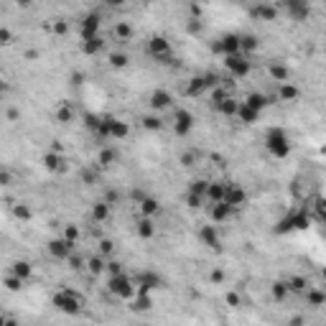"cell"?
Instances as JSON below:
<instances>
[{
    "label": "cell",
    "instance_id": "cell-1",
    "mask_svg": "<svg viewBox=\"0 0 326 326\" xmlns=\"http://www.w3.org/2000/svg\"><path fill=\"white\" fill-rule=\"evenodd\" d=\"M265 150L273 155V158H288V153H290V138H288V133L283 130V127H270L268 133H265Z\"/></svg>",
    "mask_w": 326,
    "mask_h": 326
},
{
    "label": "cell",
    "instance_id": "cell-2",
    "mask_svg": "<svg viewBox=\"0 0 326 326\" xmlns=\"http://www.w3.org/2000/svg\"><path fill=\"white\" fill-rule=\"evenodd\" d=\"M107 290H110L115 298L127 301V298L135 293V283H133L125 273H120V275H110V278H107Z\"/></svg>",
    "mask_w": 326,
    "mask_h": 326
},
{
    "label": "cell",
    "instance_id": "cell-3",
    "mask_svg": "<svg viewBox=\"0 0 326 326\" xmlns=\"http://www.w3.org/2000/svg\"><path fill=\"white\" fill-rule=\"evenodd\" d=\"M224 67H227L230 77L242 79V77L250 74V67H252V64H250V56H247V54L237 51V54H232V56H224Z\"/></svg>",
    "mask_w": 326,
    "mask_h": 326
},
{
    "label": "cell",
    "instance_id": "cell-4",
    "mask_svg": "<svg viewBox=\"0 0 326 326\" xmlns=\"http://www.w3.org/2000/svg\"><path fill=\"white\" fill-rule=\"evenodd\" d=\"M222 82V77H217V74H202V77H194L189 84H186V94L189 97H199V94H204V92H209V89H214L217 84Z\"/></svg>",
    "mask_w": 326,
    "mask_h": 326
},
{
    "label": "cell",
    "instance_id": "cell-5",
    "mask_svg": "<svg viewBox=\"0 0 326 326\" xmlns=\"http://www.w3.org/2000/svg\"><path fill=\"white\" fill-rule=\"evenodd\" d=\"M82 303H84V301H82L77 293H72V290H61V293L54 296V306H56L59 311L69 313V316L79 313V311H82Z\"/></svg>",
    "mask_w": 326,
    "mask_h": 326
},
{
    "label": "cell",
    "instance_id": "cell-6",
    "mask_svg": "<svg viewBox=\"0 0 326 326\" xmlns=\"http://www.w3.org/2000/svg\"><path fill=\"white\" fill-rule=\"evenodd\" d=\"M148 54H150L153 59H158V61H169V59H171V44H169V39L153 36V39L148 41Z\"/></svg>",
    "mask_w": 326,
    "mask_h": 326
},
{
    "label": "cell",
    "instance_id": "cell-7",
    "mask_svg": "<svg viewBox=\"0 0 326 326\" xmlns=\"http://www.w3.org/2000/svg\"><path fill=\"white\" fill-rule=\"evenodd\" d=\"M283 8H285V16L293 18V21H306L311 8H308V0H280Z\"/></svg>",
    "mask_w": 326,
    "mask_h": 326
},
{
    "label": "cell",
    "instance_id": "cell-8",
    "mask_svg": "<svg viewBox=\"0 0 326 326\" xmlns=\"http://www.w3.org/2000/svg\"><path fill=\"white\" fill-rule=\"evenodd\" d=\"M74 247H77V245L61 235V237H56V240L49 242V255L56 257V260H69V255L74 252Z\"/></svg>",
    "mask_w": 326,
    "mask_h": 326
},
{
    "label": "cell",
    "instance_id": "cell-9",
    "mask_svg": "<svg viewBox=\"0 0 326 326\" xmlns=\"http://www.w3.org/2000/svg\"><path fill=\"white\" fill-rule=\"evenodd\" d=\"M207 209H209V219L214 222V224H224L232 214H235V207L232 204H227V202H214V204H207Z\"/></svg>",
    "mask_w": 326,
    "mask_h": 326
},
{
    "label": "cell",
    "instance_id": "cell-10",
    "mask_svg": "<svg viewBox=\"0 0 326 326\" xmlns=\"http://www.w3.org/2000/svg\"><path fill=\"white\" fill-rule=\"evenodd\" d=\"M100 26H102V16L100 13H89L82 21V41H89V39L100 36Z\"/></svg>",
    "mask_w": 326,
    "mask_h": 326
},
{
    "label": "cell",
    "instance_id": "cell-11",
    "mask_svg": "<svg viewBox=\"0 0 326 326\" xmlns=\"http://www.w3.org/2000/svg\"><path fill=\"white\" fill-rule=\"evenodd\" d=\"M214 49H217L219 54H224V56H232V54L240 51V36H237V34H224V36L214 44Z\"/></svg>",
    "mask_w": 326,
    "mask_h": 326
},
{
    "label": "cell",
    "instance_id": "cell-12",
    "mask_svg": "<svg viewBox=\"0 0 326 326\" xmlns=\"http://www.w3.org/2000/svg\"><path fill=\"white\" fill-rule=\"evenodd\" d=\"M194 127V117L189 110H176L174 115V133L176 135H189V130Z\"/></svg>",
    "mask_w": 326,
    "mask_h": 326
},
{
    "label": "cell",
    "instance_id": "cell-13",
    "mask_svg": "<svg viewBox=\"0 0 326 326\" xmlns=\"http://www.w3.org/2000/svg\"><path fill=\"white\" fill-rule=\"evenodd\" d=\"M130 135V125L115 117H107V140H122Z\"/></svg>",
    "mask_w": 326,
    "mask_h": 326
},
{
    "label": "cell",
    "instance_id": "cell-14",
    "mask_svg": "<svg viewBox=\"0 0 326 326\" xmlns=\"http://www.w3.org/2000/svg\"><path fill=\"white\" fill-rule=\"evenodd\" d=\"M224 202H227V204H232V207L237 209V207H242V204L247 202V191H245L240 184L230 181V184H227V194H224Z\"/></svg>",
    "mask_w": 326,
    "mask_h": 326
},
{
    "label": "cell",
    "instance_id": "cell-15",
    "mask_svg": "<svg viewBox=\"0 0 326 326\" xmlns=\"http://www.w3.org/2000/svg\"><path fill=\"white\" fill-rule=\"evenodd\" d=\"M169 107H174V97H171L169 92L155 89V92L150 94V110H153V112H163V110H169Z\"/></svg>",
    "mask_w": 326,
    "mask_h": 326
},
{
    "label": "cell",
    "instance_id": "cell-16",
    "mask_svg": "<svg viewBox=\"0 0 326 326\" xmlns=\"http://www.w3.org/2000/svg\"><path fill=\"white\" fill-rule=\"evenodd\" d=\"M199 237H202V242H204L207 247L222 250V240H219V232L214 230V224H204V227L199 230Z\"/></svg>",
    "mask_w": 326,
    "mask_h": 326
},
{
    "label": "cell",
    "instance_id": "cell-17",
    "mask_svg": "<svg viewBox=\"0 0 326 326\" xmlns=\"http://www.w3.org/2000/svg\"><path fill=\"white\" fill-rule=\"evenodd\" d=\"M306 227H308V214L306 212H290L283 219V227L280 230H306Z\"/></svg>",
    "mask_w": 326,
    "mask_h": 326
},
{
    "label": "cell",
    "instance_id": "cell-18",
    "mask_svg": "<svg viewBox=\"0 0 326 326\" xmlns=\"http://www.w3.org/2000/svg\"><path fill=\"white\" fill-rule=\"evenodd\" d=\"M227 184H230V181H209L207 204H214V202H224V194H227Z\"/></svg>",
    "mask_w": 326,
    "mask_h": 326
},
{
    "label": "cell",
    "instance_id": "cell-19",
    "mask_svg": "<svg viewBox=\"0 0 326 326\" xmlns=\"http://www.w3.org/2000/svg\"><path fill=\"white\" fill-rule=\"evenodd\" d=\"M290 191H293V197H296L298 202H308V197H311V184H308V179H306V176H298V179L293 181Z\"/></svg>",
    "mask_w": 326,
    "mask_h": 326
},
{
    "label": "cell",
    "instance_id": "cell-20",
    "mask_svg": "<svg viewBox=\"0 0 326 326\" xmlns=\"http://www.w3.org/2000/svg\"><path fill=\"white\" fill-rule=\"evenodd\" d=\"M268 74H270V79L273 82H288V77H290V72H288V67L285 64H280V61H270L268 64Z\"/></svg>",
    "mask_w": 326,
    "mask_h": 326
},
{
    "label": "cell",
    "instance_id": "cell-21",
    "mask_svg": "<svg viewBox=\"0 0 326 326\" xmlns=\"http://www.w3.org/2000/svg\"><path fill=\"white\" fill-rule=\"evenodd\" d=\"M237 117H240L245 125H252V122H257V120H260V112H257L255 107H250L247 102H240V107H237Z\"/></svg>",
    "mask_w": 326,
    "mask_h": 326
},
{
    "label": "cell",
    "instance_id": "cell-22",
    "mask_svg": "<svg viewBox=\"0 0 326 326\" xmlns=\"http://www.w3.org/2000/svg\"><path fill=\"white\" fill-rule=\"evenodd\" d=\"M110 209H112V204H107L105 199H100V202H94V207H92V222H107L110 219Z\"/></svg>",
    "mask_w": 326,
    "mask_h": 326
},
{
    "label": "cell",
    "instance_id": "cell-23",
    "mask_svg": "<svg viewBox=\"0 0 326 326\" xmlns=\"http://www.w3.org/2000/svg\"><path fill=\"white\" fill-rule=\"evenodd\" d=\"M160 285V278L155 275V273H140L138 275V288H140V293H148V290H153V288H158Z\"/></svg>",
    "mask_w": 326,
    "mask_h": 326
},
{
    "label": "cell",
    "instance_id": "cell-24",
    "mask_svg": "<svg viewBox=\"0 0 326 326\" xmlns=\"http://www.w3.org/2000/svg\"><path fill=\"white\" fill-rule=\"evenodd\" d=\"M112 36H115V41H120V44H127V41L133 39V26H130L127 21H120V23H115V28H112Z\"/></svg>",
    "mask_w": 326,
    "mask_h": 326
},
{
    "label": "cell",
    "instance_id": "cell-25",
    "mask_svg": "<svg viewBox=\"0 0 326 326\" xmlns=\"http://www.w3.org/2000/svg\"><path fill=\"white\" fill-rule=\"evenodd\" d=\"M270 100H273V97H268V94H263V92H252V94H247L245 102H247L250 107H255L257 112H263V110L270 105Z\"/></svg>",
    "mask_w": 326,
    "mask_h": 326
},
{
    "label": "cell",
    "instance_id": "cell-26",
    "mask_svg": "<svg viewBox=\"0 0 326 326\" xmlns=\"http://www.w3.org/2000/svg\"><path fill=\"white\" fill-rule=\"evenodd\" d=\"M44 166H46L49 171H64V158H61V153H56V150L46 153V155H44Z\"/></svg>",
    "mask_w": 326,
    "mask_h": 326
},
{
    "label": "cell",
    "instance_id": "cell-27",
    "mask_svg": "<svg viewBox=\"0 0 326 326\" xmlns=\"http://www.w3.org/2000/svg\"><path fill=\"white\" fill-rule=\"evenodd\" d=\"M257 36H252V34H240V51L242 54H252V51H257Z\"/></svg>",
    "mask_w": 326,
    "mask_h": 326
},
{
    "label": "cell",
    "instance_id": "cell-28",
    "mask_svg": "<svg viewBox=\"0 0 326 326\" xmlns=\"http://www.w3.org/2000/svg\"><path fill=\"white\" fill-rule=\"evenodd\" d=\"M214 107H217L222 115H227V117H235V115H237V107H240V102H237L235 97H224V100H222V102H217Z\"/></svg>",
    "mask_w": 326,
    "mask_h": 326
},
{
    "label": "cell",
    "instance_id": "cell-29",
    "mask_svg": "<svg viewBox=\"0 0 326 326\" xmlns=\"http://www.w3.org/2000/svg\"><path fill=\"white\" fill-rule=\"evenodd\" d=\"M138 207H140V212H143V217H153V214H158L160 212V207H158V202L153 199V197H143L140 202H138Z\"/></svg>",
    "mask_w": 326,
    "mask_h": 326
},
{
    "label": "cell",
    "instance_id": "cell-30",
    "mask_svg": "<svg viewBox=\"0 0 326 326\" xmlns=\"http://www.w3.org/2000/svg\"><path fill=\"white\" fill-rule=\"evenodd\" d=\"M298 97V89L290 84V82H280L278 84V100H283V102H293Z\"/></svg>",
    "mask_w": 326,
    "mask_h": 326
},
{
    "label": "cell",
    "instance_id": "cell-31",
    "mask_svg": "<svg viewBox=\"0 0 326 326\" xmlns=\"http://www.w3.org/2000/svg\"><path fill=\"white\" fill-rule=\"evenodd\" d=\"M135 232H138V237H143V240H150V237H153V232H155V227H153V219H150V217H143V219L138 222Z\"/></svg>",
    "mask_w": 326,
    "mask_h": 326
},
{
    "label": "cell",
    "instance_id": "cell-32",
    "mask_svg": "<svg viewBox=\"0 0 326 326\" xmlns=\"http://www.w3.org/2000/svg\"><path fill=\"white\" fill-rule=\"evenodd\" d=\"M306 303L308 306H323L326 303V290H318V288H311L306 290Z\"/></svg>",
    "mask_w": 326,
    "mask_h": 326
},
{
    "label": "cell",
    "instance_id": "cell-33",
    "mask_svg": "<svg viewBox=\"0 0 326 326\" xmlns=\"http://www.w3.org/2000/svg\"><path fill=\"white\" fill-rule=\"evenodd\" d=\"M270 293H273V298H275V301H285V298H288V293H290L288 280H278V283H273V285H270Z\"/></svg>",
    "mask_w": 326,
    "mask_h": 326
},
{
    "label": "cell",
    "instance_id": "cell-34",
    "mask_svg": "<svg viewBox=\"0 0 326 326\" xmlns=\"http://www.w3.org/2000/svg\"><path fill=\"white\" fill-rule=\"evenodd\" d=\"M252 13H255L257 18H263V21H275V18H278V11H275L273 6H265V3H260Z\"/></svg>",
    "mask_w": 326,
    "mask_h": 326
},
{
    "label": "cell",
    "instance_id": "cell-35",
    "mask_svg": "<svg viewBox=\"0 0 326 326\" xmlns=\"http://www.w3.org/2000/svg\"><path fill=\"white\" fill-rule=\"evenodd\" d=\"M11 273H16L21 280H28L31 278V273H34V268L26 263V260H18V263H13V268H11Z\"/></svg>",
    "mask_w": 326,
    "mask_h": 326
},
{
    "label": "cell",
    "instance_id": "cell-36",
    "mask_svg": "<svg viewBox=\"0 0 326 326\" xmlns=\"http://www.w3.org/2000/svg\"><path fill=\"white\" fill-rule=\"evenodd\" d=\"M143 127L145 130H153V133L155 130H163V117L160 115H145L143 117Z\"/></svg>",
    "mask_w": 326,
    "mask_h": 326
},
{
    "label": "cell",
    "instance_id": "cell-37",
    "mask_svg": "<svg viewBox=\"0 0 326 326\" xmlns=\"http://www.w3.org/2000/svg\"><path fill=\"white\" fill-rule=\"evenodd\" d=\"M186 204H189V209H202L207 204V197L194 194V191H186Z\"/></svg>",
    "mask_w": 326,
    "mask_h": 326
},
{
    "label": "cell",
    "instance_id": "cell-38",
    "mask_svg": "<svg viewBox=\"0 0 326 326\" xmlns=\"http://www.w3.org/2000/svg\"><path fill=\"white\" fill-rule=\"evenodd\" d=\"M189 191H194V194H202V197H207V191H209V181H207V179H194V181L189 184Z\"/></svg>",
    "mask_w": 326,
    "mask_h": 326
},
{
    "label": "cell",
    "instance_id": "cell-39",
    "mask_svg": "<svg viewBox=\"0 0 326 326\" xmlns=\"http://www.w3.org/2000/svg\"><path fill=\"white\" fill-rule=\"evenodd\" d=\"M288 285H290V290H296V293H306V290H308V280L301 278V275L288 278Z\"/></svg>",
    "mask_w": 326,
    "mask_h": 326
},
{
    "label": "cell",
    "instance_id": "cell-40",
    "mask_svg": "<svg viewBox=\"0 0 326 326\" xmlns=\"http://www.w3.org/2000/svg\"><path fill=\"white\" fill-rule=\"evenodd\" d=\"M102 46H105L102 36H94V39L84 41V51H87V54H97V51H102Z\"/></svg>",
    "mask_w": 326,
    "mask_h": 326
},
{
    "label": "cell",
    "instance_id": "cell-41",
    "mask_svg": "<svg viewBox=\"0 0 326 326\" xmlns=\"http://www.w3.org/2000/svg\"><path fill=\"white\" fill-rule=\"evenodd\" d=\"M115 158H117V153H115L112 148H102V150H100V163H102V166H112Z\"/></svg>",
    "mask_w": 326,
    "mask_h": 326
},
{
    "label": "cell",
    "instance_id": "cell-42",
    "mask_svg": "<svg viewBox=\"0 0 326 326\" xmlns=\"http://www.w3.org/2000/svg\"><path fill=\"white\" fill-rule=\"evenodd\" d=\"M56 120H59V122H72V107H69V105H61V107L56 110Z\"/></svg>",
    "mask_w": 326,
    "mask_h": 326
},
{
    "label": "cell",
    "instance_id": "cell-43",
    "mask_svg": "<svg viewBox=\"0 0 326 326\" xmlns=\"http://www.w3.org/2000/svg\"><path fill=\"white\" fill-rule=\"evenodd\" d=\"M61 235H64V237H67V240H72V242H74V245H77V242H79V230H77V227H74V224H67V227H64V230H61Z\"/></svg>",
    "mask_w": 326,
    "mask_h": 326
},
{
    "label": "cell",
    "instance_id": "cell-44",
    "mask_svg": "<svg viewBox=\"0 0 326 326\" xmlns=\"http://www.w3.org/2000/svg\"><path fill=\"white\" fill-rule=\"evenodd\" d=\"M110 61H112V67L120 69V67H127L130 59H127V54H110Z\"/></svg>",
    "mask_w": 326,
    "mask_h": 326
},
{
    "label": "cell",
    "instance_id": "cell-45",
    "mask_svg": "<svg viewBox=\"0 0 326 326\" xmlns=\"http://www.w3.org/2000/svg\"><path fill=\"white\" fill-rule=\"evenodd\" d=\"M97 252H100V255H105V257H110V255H112V242H110V240H100Z\"/></svg>",
    "mask_w": 326,
    "mask_h": 326
},
{
    "label": "cell",
    "instance_id": "cell-46",
    "mask_svg": "<svg viewBox=\"0 0 326 326\" xmlns=\"http://www.w3.org/2000/svg\"><path fill=\"white\" fill-rule=\"evenodd\" d=\"M107 273H110V275H120V273H125V270H122V265H120L117 260H107Z\"/></svg>",
    "mask_w": 326,
    "mask_h": 326
},
{
    "label": "cell",
    "instance_id": "cell-47",
    "mask_svg": "<svg viewBox=\"0 0 326 326\" xmlns=\"http://www.w3.org/2000/svg\"><path fill=\"white\" fill-rule=\"evenodd\" d=\"M102 199H105V202H107V204H112V207H115V204H117V202H120V194H117V191H107V194H105V197H102Z\"/></svg>",
    "mask_w": 326,
    "mask_h": 326
},
{
    "label": "cell",
    "instance_id": "cell-48",
    "mask_svg": "<svg viewBox=\"0 0 326 326\" xmlns=\"http://www.w3.org/2000/svg\"><path fill=\"white\" fill-rule=\"evenodd\" d=\"M13 214H16L18 219H28V217H31V212H28L23 204H21V207H16V209H13Z\"/></svg>",
    "mask_w": 326,
    "mask_h": 326
},
{
    "label": "cell",
    "instance_id": "cell-49",
    "mask_svg": "<svg viewBox=\"0 0 326 326\" xmlns=\"http://www.w3.org/2000/svg\"><path fill=\"white\" fill-rule=\"evenodd\" d=\"M102 3H105L107 8H122V6L127 3V0H102Z\"/></svg>",
    "mask_w": 326,
    "mask_h": 326
},
{
    "label": "cell",
    "instance_id": "cell-50",
    "mask_svg": "<svg viewBox=\"0 0 326 326\" xmlns=\"http://www.w3.org/2000/svg\"><path fill=\"white\" fill-rule=\"evenodd\" d=\"M0 184H3V186H11V171H8V169H3V174H0Z\"/></svg>",
    "mask_w": 326,
    "mask_h": 326
},
{
    "label": "cell",
    "instance_id": "cell-51",
    "mask_svg": "<svg viewBox=\"0 0 326 326\" xmlns=\"http://www.w3.org/2000/svg\"><path fill=\"white\" fill-rule=\"evenodd\" d=\"M224 280V270H214L212 273V283H222Z\"/></svg>",
    "mask_w": 326,
    "mask_h": 326
},
{
    "label": "cell",
    "instance_id": "cell-52",
    "mask_svg": "<svg viewBox=\"0 0 326 326\" xmlns=\"http://www.w3.org/2000/svg\"><path fill=\"white\" fill-rule=\"evenodd\" d=\"M227 303L230 306H240V296L237 293H227Z\"/></svg>",
    "mask_w": 326,
    "mask_h": 326
},
{
    "label": "cell",
    "instance_id": "cell-53",
    "mask_svg": "<svg viewBox=\"0 0 326 326\" xmlns=\"http://www.w3.org/2000/svg\"><path fill=\"white\" fill-rule=\"evenodd\" d=\"M181 163H184V166H194V155L191 153H184L181 155Z\"/></svg>",
    "mask_w": 326,
    "mask_h": 326
},
{
    "label": "cell",
    "instance_id": "cell-54",
    "mask_svg": "<svg viewBox=\"0 0 326 326\" xmlns=\"http://www.w3.org/2000/svg\"><path fill=\"white\" fill-rule=\"evenodd\" d=\"M0 41H3V44H11V31H8V28L0 31Z\"/></svg>",
    "mask_w": 326,
    "mask_h": 326
},
{
    "label": "cell",
    "instance_id": "cell-55",
    "mask_svg": "<svg viewBox=\"0 0 326 326\" xmlns=\"http://www.w3.org/2000/svg\"><path fill=\"white\" fill-rule=\"evenodd\" d=\"M16 3H18L21 8H28V6H34V0H16Z\"/></svg>",
    "mask_w": 326,
    "mask_h": 326
},
{
    "label": "cell",
    "instance_id": "cell-56",
    "mask_svg": "<svg viewBox=\"0 0 326 326\" xmlns=\"http://www.w3.org/2000/svg\"><path fill=\"white\" fill-rule=\"evenodd\" d=\"M67 31V23H56V34H64Z\"/></svg>",
    "mask_w": 326,
    "mask_h": 326
},
{
    "label": "cell",
    "instance_id": "cell-57",
    "mask_svg": "<svg viewBox=\"0 0 326 326\" xmlns=\"http://www.w3.org/2000/svg\"><path fill=\"white\" fill-rule=\"evenodd\" d=\"M323 278H326V270H323Z\"/></svg>",
    "mask_w": 326,
    "mask_h": 326
},
{
    "label": "cell",
    "instance_id": "cell-58",
    "mask_svg": "<svg viewBox=\"0 0 326 326\" xmlns=\"http://www.w3.org/2000/svg\"><path fill=\"white\" fill-rule=\"evenodd\" d=\"M323 222H326V214H323Z\"/></svg>",
    "mask_w": 326,
    "mask_h": 326
},
{
    "label": "cell",
    "instance_id": "cell-59",
    "mask_svg": "<svg viewBox=\"0 0 326 326\" xmlns=\"http://www.w3.org/2000/svg\"><path fill=\"white\" fill-rule=\"evenodd\" d=\"M235 3H240V0H235Z\"/></svg>",
    "mask_w": 326,
    "mask_h": 326
}]
</instances>
